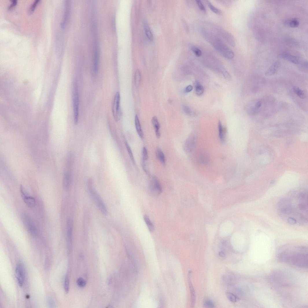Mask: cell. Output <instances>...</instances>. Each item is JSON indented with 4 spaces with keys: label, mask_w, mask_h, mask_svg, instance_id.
<instances>
[{
    "label": "cell",
    "mask_w": 308,
    "mask_h": 308,
    "mask_svg": "<svg viewBox=\"0 0 308 308\" xmlns=\"http://www.w3.org/2000/svg\"><path fill=\"white\" fill-rule=\"evenodd\" d=\"M305 248L299 247L296 250L291 251L288 250L281 252L279 258L282 261L300 268L307 267V251Z\"/></svg>",
    "instance_id": "6da1fadb"
},
{
    "label": "cell",
    "mask_w": 308,
    "mask_h": 308,
    "mask_svg": "<svg viewBox=\"0 0 308 308\" xmlns=\"http://www.w3.org/2000/svg\"><path fill=\"white\" fill-rule=\"evenodd\" d=\"M199 29L202 36L224 57L230 59L234 57V52L218 36L204 27H201Z\"/></svg>",
    "instance_id": "7a4b0ae2"
},
{
    "label": "cell",
    "mask_w": 308,
    "mask_h": 308,
    "mask_svg": "<svg viewBox=\"0 0 308 308\" xmlns=\"http://www.w3.org/2000/svg\"><path fill=\"white\" fill-rule=\"evenodd\" d=\"M88 189L90 196L96 206L104 215H107L108 211L106 206L100 195L94 189L92 182L91 181L88 182Z\"/></svg>",
    "instance_id": "3957f363"
},
{
    "label": "cell",
    "mask_w": 308,
    "mask_h": 308,
    "mask_svg": "<svg viewBox=\"0 0 308 308\" xmlns=\"http://www.w3.org/2000/svg\"><path fill=\"white\" fill-rule=\"evenodd\" d=\"M77 80H74L72 91V99L74 123L78 124L79 121V98Z\"/></svg>",
    "instance_id": "277c9868"
},
{
    "label": "cell",
    "mask_w": 308,
    "mask_h": 308,
    "mask_svg": "<svg viewBox=\"0 0 308 308\" xmlns=\"http://www.w3.org/2000/svg\"><path fill=\"white\" fill-rule=\"evenodd\" d=\"M198 134L196 132L191 134L188 138L184 144L183 149L187 153H191L196 147L198 140Z\"/></svg>",
    "instance_id": "5b68a950"
},
{
    "label": "cell",
    "mask_w": 308,
    "mask_h": 308,
    "mask_svg": "<svg viewBox=\"0 0 308 308\" xmlns=\"http://www.w3.org/2000/svg\"><path fill=\"white\" fill-rule=\"evenodd\" d=\"M22 220L29 233L34 237L38 236V230L31 218L27 215L24 214L22 215Z\"/></svg>",
    "instance_id": "8992f818"
},
{
    "label": "cell",
    "mask_w": 308,
    "mask_h": 308,
    "mask_svg": "<svg viewBox=\"0 0 308 308\" xmlns=\"http://www.w3.org/2000/svg\"><path fill=\"white\" fill-rule=\"evenodd\" d=\"M120 95L119 93L117 92L115 95L112 104V112L115 121L117 122L121 119L122 112L120 106Z\"/></svg>",
    "instance_id": "52a82bcc"
},
{
    "label": "cell",
    "mask_w": 308,
    "mask_h": 308,
    "mask_svg": "<svg viewBox=\"0 0 308 308\" xmlns=\"http://www.w3.org/2000/svg\"><path fill=\"white\" fill-rule=\"evenodd\" d=\"M234 224L232 222L227 220L224 222L221 225L219 230V235L221 237H226L233 231Z\"/></svg>",
    "instance_id": "ba28073f"
},
{
    "label": "cell",
    "mask_w": 308,
    "mask_h": 308,
    "mask_svg": "<svg viewBox=\"0 0 308 308\" xmlns=\"http://www.w3.org/2000/svg\"><path fill=\"white\" fill-rule=\"evenodd\" d=\"M73 223L72 219L69 218L67 221L66 242L67 250L69 252L72 245Z\"/></svg>",
    "instance_id": "9c48e42d"
},
{
    "label": "cell",
    "mask_w": 308,
    "mask_h": 308,
    "mask_svg": "<svg viewBox=\"0 0 308 308\" xmlns=\"http://www.w3.org/2000/svg\"><path fill=\"white\" fill-rule=\"evenodd\" d=\"M20 191L21 197L26 205L29 207L34 208L36 204L35 198L29 194L22 185L20 187Z\"/></svg>",
    "instance_id": "30bf717a"
},
{
    "label": "cell",
    "mask_w": 308,
    "mask_h": 308,
    "mask_svg": "<svg viewBox=\"0 0 308 308\" xmlns=\"http://www.w3.org/2000/svg\"><path fill=\"white\" fill-rule=\"evenodd\" d=\"M72 166L66 164V168L64 171L63 181V187L66 190H68L70 187L72 178L71 169Z\"/></svg>",
    "instance_id": "8fae6325"
},
{
    "label": "cell",
    "mask_w": 308,
    "mask_h": 308,
    "mask_svg": "<svg viewBox=\"0 0 308 308\" xmlns=\"http://www.w3.org/2000/svg\"><path fill=\"white\" fill-rule=\"evenodd\" d=\"M217 32L231 47H235V40L234 37L232 34L226 30L221 28L217 29Z\"/></svg>",
    "instance_id": "7c38bea8"
},
{
    "label": "cell",
    "mask_w": 308,
    "mask_h": 308,
    "mask_svg": "<svg viewBox=\"0 0 308 308\" xmlns=\"http://www.w3.org/2000/svg\"><path fill=\"white\" fill-rule=\"evenodd\" d=\"M16 273L18 284L20 287L23 286L25 279V272L23 266L21 264L17 265Z\"/></svg>",
    "instance_id": "4fadbf2b"
},
{
    "label": "cell",
    "mask_w": 308,
    "mask_h": 308,
    "mask_svg": "<svg viewBox=\"0 0 308 308\" xmlns=\"http://www.w3.org/2000/svg\"><path fill=\"white\" fill-rule=\"evenodd\" d=\"M150 189L154 194H158L162 192L161 185L158 178L156 177H153L151 180L150 185Z\"/></svg>",
    "instance_id": "5bb4252c"
},
{
    "label": "cell",
    "mask_w": 308,
    "mask_h": 308,
    "mask_svg": "<svg viewBox=\"0 0 308 308\" xmlns=\"http://www.w3.org/2000/svg\"><path fill=\"white\" fill-rule=\"evenodd\" d=\"M99 60V51L97 45H95L94 49L93 64V76L95 77L96 75L98 70Z\"/></svg>",
    "instance_id": "9a60e30c"
},
{
    "label": "cell",
    "mask_w": 308,
    "mask_h": 308,
    "mask_svg": "<svg viewBox=\"0 0 308 308\" xmlns=\"http://www.w3.org/2000/svg\"><path fill=\"white\" fill-rule=\"evenodd\" d=\"M280 56L283 59L295 64H300L302 61L301 58L300 57L285 52L281 54Z\"/></svg>",
    "instance_id": "2e32d148"
},
{
    "label": "cell",
    "mask_w": 308,
    "mask_h": 308,
    "mask_svg": "<svg viewBox=\"0 0 308 308\" xmlns=\"http://www.w3.org/2000/svg\"><path fill=\"white\" fill-rule=\"evenodd\" d=\"M63 43L60 36L58 34L56 37V52L58 57L61 56L63 49Z\"/></svg>",
    "instance_id": "e0dca14e"
},
{
    "label": "cell",
    "mask_w": 308,
    "mask_h": 308,
    "mask_svg": "<svg viewBox=\"0 0 308 308\" xmlns=\"http://www.w3.org/2000/svg\"><path fill=\"white\" fill-rule=\"evenodd\" d=\"M70 10V3L69 1H66L63 17L61 23V26L64 28L68 20Z\"/></svg>",
    "instance_id": "ac0fdd59"
},
{
    "label": "cell",
    "mask_w": 308,
    "mask_h": 308,
    "mask_svg": "<svg viewBox=\"0 0 308 308\" xmlns=\"http://www.w3.org/2000/svg\"><path fill=\"white\" fill-rule=\"evenodd\" d=\"M219 137L220 141L224 143L226 139V130L223 127L220 120L218 123Z\"/></svg>",
    "instance_id": "d6986e66"
},
{
    "label": "cell",
    "mask_w": 308,
    "mask_h": 308,
    "mask_svg": "<svg viewBox=\"0 0 308 308\" xmlns=\"http://www.w3.org/2000/svg\"><path fill=\"white\" fill-rule=\"evenodd\" d=\"M280 64V63L279 61H277L274 62L266 71L265 73V75L270 76L274 74L279 69Z\"/></svg>",
    "instance_id": "ffe728a7"
},
{
    "label": "cell",
    "mask_w": 308,
    "mask_h": 308,
    "mask_svg": "<svg viewBox=\"0 0 308 308\" xmlns=\"http://www.w3.org/2000/svg\"><path fill=\"white\" fill-rule=\"evenodd\" d=\"M156 155L157 159L163 166L166 164V160L165 155L162 150L159 148H157L156 150Z\"/></svg>",
    "instance_id": "44dd1931"
},
{
    "label": "cell",
    "mask_w": 308,
    "mask_h": 308,
    "mask_svg": "<svg viewBox=\"0 0 308 308\" xmlns=\"http://www.w3.org/2000/svg\"><path fill=\"white\" fill-rule=\"evenodd\" d=\"M152 123L154 128L156 137L158 138H160L161 137L160 126L158 120L156 117L154 116L152 118Z\"/></svg>",
    "instance_id": "7402d4cb"
},
{
    "label": "cell",
    "mask_w": 308,
    "mask_h": 308,
    "mask_svg": "<svg viewBox=\"0 0 308 308\" xmlns=\"http://www.w3.org/2000/svg\"><path fill=\"white\" fill-rule=\"evenodd\" d=\"M188 282L191 293V305L193 307L196 302V293L190 278L188 279Z\"/></svg>",
    "instance_id": "603a6c76"
},
{
    "label": "cell",
    "mask_w": 308,
    "mask_h": 308,
    "mask_svg": "<svg viewBox=\"0 0 308 308\" xmlns=\"http://www.w3.org/2000/svg\"><path fill=\"white\" fill-rule=\"evenodd\" d=\"M135 125L137 132L139 137L143 139L144 137V134L143 132L141 124L138 116L137 115L135 118Z\"/></svg>",
    "instance_id": "cb8c5ba5"
},
{
    "label": "cell",
    "mask_w": 308,
    "mask_h": 308,
    "mask_svg": "<svg viewBox=\"0 0 308 308\" xmlns=\"http://www.w3.org/2000/svg\"><path fill=\"white\" fill-rule=\"evenodd\" d=\"M285 25L292 28H295L298 27L299 24V22L297 18L293 19H292L285 21L284 22Z\"/></svg>",
    "instance_id": "d4e9b609"
},
{
    "label": "cell",
    "mask_w": 308,
    "mask_h": 308,
    "mask_svg": "<svg viewBox=\"0 0 308 308\" xmlns=\"http://www.w3.org/2000/svg\"><path fill=\"white\" fill-rule=\"evenodd\" d=\"M144 26L145 33L148 39L151 41L153 39V36L151 29L146 21L144 22Z\"/></svg>",
    "instance_id": "484cf974"
},
{
    "label": "cell",
    "mask_w": 308,
    "mask_h": 308,
    "mask_svg": "<svg viewBox=\"0 0 308 308\" xmlns=\"http://www.w3.org/2000/svg\"><path fill=\"white\" fill-rule=\"evenodd\" d=\"M195 91L197 95H201L203 94L204 92V88L203 86L198 81L195 82Z\"/></svg>",
    "instance_id": "4316f807"
},
{
    "label": "cell",
    "mask_w": 308,
    "mask_h": 308,
    "mask_svg": "<svg viewBox=\"0 0 308 308\" xmlns=\"http://www.w3.org/2000/svg\"><path fill=\"white\" fill-rule=\"evenodd\" d=\"M141 81V74L140 71L137 69L135 72L134 75V83L135 86L138 87L140 85Z\"/></svg>",
    "instance_id": "83f0119b"
},
{
    "label": "cell",
    "mask_w": 308,
    "mask_h": 308,
    "mask_svg": "<svg viewBox=\"0 0 308 308\" xmlns=\"http://www.w3.org/2000/svg\"><path fill=\"white\" fill-rule=\"evenodd\" d=\"M144 219L150 231L151 232H153L154 230V226L148 216L145 215L144 216Z\"/></svg>",
    "instance_id": "f1b7e54d"
},
{
    "label": "cell",
    "mask_w": 308,
    "mask_h": 308,
    "mask_svg": "<svg viewBox=\"0 0 308 308\" xmlns=\"http://www.w3.org/2000/svg\"><path fill=\"white\" fill-rule=\"evenodd\" d=\"M293 89L295 93L300 98L304 99L305 98L306 95L302 90L297 87H294Z\"/></svg>",
    "instance_id": "f546056e"
},
{
    "label": "cell",
    "mask_w": 308,
    "mask_h": 308,
    "mask_svg": "<svg viewBox=\"0 0 308 308\" xmlns=\"http://www.w3.org/2000/svg\"><path fill=\"white\" fill-rule=\"evenodd\" d=\"M190 48L192 51L196 56L199 57L202 56V52L200 49L193 45H191Z\"/></svg>",
    "instance_id": "4dcf8cb0"
},
{
    "label": "cell",
    "mask_w": 308,
    "mask_h": 308,
    "mask_svg": "<svg viewBox=\"0 0 308 308\" xmlns=\"http://www.w3.org/2000/svg\"><path fill=\"white\" fill-rule=\"evenodd\" d=\"M182 109L185 113L189 116H194L195 115L194 111L189 106H183Z\"/></svg>",
    "instance_id": "1f68e13d"
},
{
    "label": "cell",
    "mask_w": 308,
    "mask_h": 308,
    "mask_svg": "<svg viewBox=\"0 0 308 308\" xmlns=\"http://www.w3.org/2000/svg\"><path fill=\"white\" fill-rule=\"evenodd\" d=\"M226 295L230 301L231 302L235 303L237 302L239 298L235 295L232 293L227 292L226 293Z\"/></svg>",
    "instance_id": "d6a6232c"
},
{
    "label": "cell",
    "mask_w": 308,
    "mask_h": 308,
    "mask_svg": "<svg viewBox=\"0 0 308 308\" xmlns=\"http://www.w3.org/2000/svg\"><path fill=\"white\" fill-rule=\"evenodd\" d=\"M125 145L129 155L130 158L131 159L134 164H135V161L134 157L132 152L131 149L128 143L125 141Z\"/></svg>",
    "instance_id": "836d02e7"
},
{
    "label": "cell",
    "mask_w": 308,
    "mask_h": 308,
    "mask_svg": "<svg viewBox=\"0 0 308 308\" xmlns=\"http://www.w3.org/2000/svg\"><path fill=\"white\" fill-rule=\"evenodd\" d=\"M207 3L209 8L213 12L217 14H220L221 13V10L216 8L211 2L208 1H207Z\"/></svg>",
    "instance_id": "e575fe53"
},
{
    "label": "cell",
    "mask_w": 308,
    "mask_h": 308,
    "mask_svg": "<svg viewBox=\"0 0 308 308\" xmlns=\"http://www.w3.org/2000/svg\"><path fill=\"white\" fill-rule=\"evenodd\" d=\"M40 1L39 0H36L31 5L28 10V13L29 15L32 14L34 12L36 7Z\"/></svg>",
    "instance_id": "d590c367"
},
{
    "label": "cell",
    "mask_w": 308,
    "mask_h": 308,
    "mask_svg": "<svg viewBox=\"0 0 308 308\" xmlns=\"http://www.w3.org/2000/svg\"><path fill=\"white\" fill-rule=\"evenodd\" d=\"M64 289L66 293H68L69 289V280L68 275H66L64 280Z\"/></svg>",
    "instance_id": "8d00e7d4"
},
{
    "label": "cell",
    "mask_w": 308,
    "mask_h": 308,
    "mask_svg": "<svg viewBox=\"0 0 308 308\" xmlns=\"http://www.w3.org/2000/svg\"><path fill=\"white\" fill-rule=\"evenodd\" d=\"M208 156L206 155H202L200 157L199 162L202 165H206L208 163Z\"/></svg>",
    "instance_id": "74e56055"
},
{
    "label": "cell",
    "mask_w": 308,
    "mask_h": 308,
    "mask_svg": "<svg viewBox=\"0 0 308 308\" xmlns=\"http://www.w3.org/2000/svg\"><path fill=\"white\" fill-rule=\"evenodd\" d=\"M148 159V154L147 148L144 147L143 149L142 153V158L141 160L147 162Z\"/></svg>",
    "instance_id": "f35d334b"
},
{
    "label": "cell",
    "mask_w": 308,
    "mask_h": 308,
    "mask_svg": "<svg viewBox=\"0 0 308 308\" xmlns=\"http://www.w3.org/2000/svg\"><path fill=\"white\" fill-rule=\"evenodd\" d=\"M141 165L143 169L148 175H150V172L146 162L141 160Z\"/></svg>",
    "instance_id": "ab89813d"
},
{
    "label": "cell",
    "mask_w": 308,
    "mask_h": 308,
    "mask_svg": "<svg viewBox=\"0 0 308 308\" xmlns=\"http://www.w3.org/2000/svg\"><path fill=\"white\" fill-rule=\"evenodd\" d=\"M77 283L79 287H84L86 285V281L82 278H79L77 280Z\"/></svg>",
    "instance_id": "60d3db41"
},
{
    "label": "cell",
    "mask_w": 308,
    "mask_h": 308,
    "mask_svg": "<svg viewBox=\"0 0 308 308\" xmlns=\"http://www.w3.org/2000/svg\"><path fill=\"white\" fill-rule=\"evenodd\" d=\"M196 2L199 7V8L200 10L202 12H206V10L205 7L204 5L203 4L202 2L198 0V1H196Z\"/></svg>",
    "instance_id": "b9f144b4"
},
{
    "label": "cell",
    "mask_w": 308,
    "mask_h": 308,
    "mask_svg": "<svg viewBox=\"0 0 308 308\" xmlns=\"http://www.w3.org/2000/svg\"><path fill=\"white\" fill-rule=\"evenodd\" d=\"M222 71L224 78L228 80H230L231 77L228 72L224 69L222 70Z\"/></svg>",
    "instance_id": "7bdbcfd3"
},
{
    "label": "cell",
    "mask_w": 308,
    "mask_h": 308,
    "mask_svg": "<svg viewBox=\"0 0 308 308\" xmlns=\"http://www.w3.org/2000/svg\"><path fill=\"white\" fill-rule=\"evenodd\" d=\"M204 305L206 307H213L214 306L213 302L209 300H206L204 303Z\"/></svg>",
    "instance_id": "ee69618b"
},
{
    "label": "cell",
    "mask_w": 308,
    "mask_h": 308,
    "mask_svg": "<svg viewBox=\"0 0 308 308\" xmlns=\"http://www.w3.org/2000/svg\"><path fill=\"white\" fill-rule=\"evenodd\" d=\"M48 303L49 306V307L52 308L54 307L55 306V304L53 301V300L51 299H49L48 300Z\"/></svg>",
    "instance_id": "f6af8a7d"
},
{
    "label": "cell",
    "mask_w": 308,
    "mask_h": 308,
    "mask_svg": "<svg viewBox=\"0 0 308 308\" xmlns=\"http://www.w3.org/2000/svg\"><path fill=\"white\" fill-rule=\"evenodd\" d=\"M11 4L8 7V9L9 10L13 8L14 6L16 5L17 2V1H16V0H14V1H11Z\"/></svg>",
    "instance_id": "bcb514c9"
},
{
    "label": "cell",
    "mask_w": 308,
    "mask_h": 308,
    "mask_svg": "<svg viewBox=\"0 0 308 308\" xmlns=\"http://www.w3.org/2000/svg\"><path fill=\"white\" fill-rule=\"evenodd\" d=\"M288 222L289 224L292 225L295 224L296 223V220L295 219L293 218L292 217H289L288 219Z\"/></svg>",
    "instance_id": "7dc6e473"
},
{
    "label": "cell",
    "mask_w": 308,
    "mask_h": 308,
    "mask_svg": "<svg viewBox=\"0 0 308 308\" xmlns=\"http://www.w3.org/2000/svg\"><path fill=\"white\" fill-rule=\"evenodd\" d=\"M193 89V87L191 85H189L185 88V91L186 93H189L192 91Z\"/></svg>",
    "instance_id": "c3c4849f"
},
{
    "label": "cell",
    "mask_w": 308,
    "mask_h": 308,
    "mask_svg": "<svg viewBox=\"0 0 308 308\" xmlns=\"http://www.w3.org/2000/svg\"><path fill=\"white\" fill-rule=\"evenodd\" d=\"M299 209L301 210H303L305 209L306 208V206L305 204L303 203L300 204H299Z\"/></svg>",
    "instance_id": "681fc988"
},
{
    "label": "cell",
    "mask_w": 308,
    "mask_h": 308,
    "mask_svg": "<svg viewBox=\"0 0 308 308\" xmlns=\"http://www.w3.org/2000/svg\"><path fill=\"white\" fill-rule=\"evenodd\" d=\"M261 106V102L259 101L257 102L256 104H255V107L257 109L259 108Z\"/></svg>",
    "instance_id": "f907efd6"
},
{
    "label": "cell",
    "mask_w": 308,
    "mask_h": 308,
    "mask_svg": "<svg viewBox=\"0 0 308 308\" xmlns=\"http://www.w3.org/2000/svg\"><path fill=\"white\" fill-rule=\"evenodd\" d=\"M220 256L221 257H224L225 256V254L222 251L220 252L219 253Z\"/></svg>",
    "instance_id": "816d5d0a"
}]
</instances>
